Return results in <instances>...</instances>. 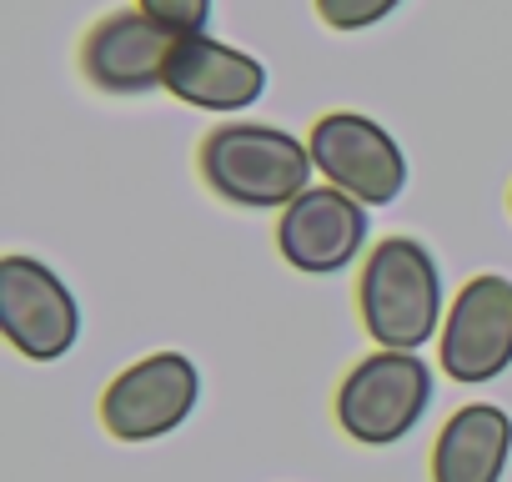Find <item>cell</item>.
<instances>
[{"instance_id": "1", "label": "cell", "mask_w": 512, "mask_h": 482, "mask_svg": "<svg viewBox=\"0 0 512 482\" xmlns=\"http://www.w3.org/2000/svg\"><path fill=\"white\" fill-rule=\"evenodd\" d=\"M196 171L206 191L226 206L282 211L312 186V146L282 126L262 121H221L196 146Z\"/></svg>"}, {"instance_id": "2", "label": "cell", "mask_w": 512, "mask_h": 482, "mask_svg": "<svg viewBox=\"0 0 512 482\" xmlns=\"http://www.w3.org/2000/svg\"><path fill=\"white\" fill-rule=\"evenodd\" d=\"M357 312L377 347L417 352L442 337V267L427 241L402 231L372 241L357 277Z\"/></svg>"}, {"instance_id": "3", "label": "cell", "mask_w": 512, "mask_h": 482, "mask_svg": "<svg viewBox=\"0 0 512 482\" xmlns=\"http://www.w3.org/2000/svg\"><path fill=\"white\" fill-rule=\"evenodd\" d=\"M432 387L437 377L417 352L377 347L342 377L337 427L362 447H392L422 422V412L432 407Z\"/></svg>"}, {"instance_id": "4", "label": "cell", "mask_w": 512, "mask_h": 482, "mask_svg": "<svg viewBox=\"0 0 512 482\" xmlns=\"http://www.w3.org/2000/svg\"><path fill=\"white\" fill-rule=\"evenodd\" d=\"M307 146H312V161L327 186H342L347 196H357L367 206L402 201L412 171H407L402 141L382 121H372L362 111H327L312 121Z\"/></svg>"}, {"instance_id": "5", "label": "cell", "mask_w": 512, "mask_h": 482, "mask_svg": "<svg viewBox=\"0 0 512 482\" xmlns=\"http://www.w3.org/2000/svg\"><path fill=\"white\" fill-rule=\"evenodd\" d=\"M201 402V372L186 352H151L101 392V427L116 442H161Z\"/></svg>"}, {"instance_id": "6", "label": "cell", "mask_w": 512, "mask_h": 482, "mask_svg": "<svg viewBox=\"0 0 512 482\" xmlns=\"http://www.w3.org/2000/svg\"><path fill=\"white\" fill-rule=\"evenodd\" d=\"M372 241V206L342 186H307L277 221V252L302 277H337L362 262Z\"/></svg>"}, {"instance_id": "7", "label": "cell", "mask_w": 512, "mask_h": 482, "mask_svg": "<svg viewBox=\"0 0 512 482\" xmlns=\"http://www.w3.org/2000/svg\"><path fill=\"white\" fill-rule=\"evenodd\" d=\"M0 332L26 362H61L81 342V302L36 257H0Z\"/></svg>"}, {"instance_id": "8", "label": "cell", "mask_w": 512, "mask_h": 482, "mask_svg": "<svg viewBox=\"0 0 512 482\" xmlns=\"http://www.w3.org/2000/svg\"><path fill=\"white\" fill-rule=\"evenodd\" d=\"M512 367V277L477 272L457 287L442 322V372L462 387H482Z\"/></svg>"}, {"instance_id": "9", "label": "cell", "mask_w": 512, "mask_h": 482, "mask_svg": "<svg viewBox=\"0 0 512 482\" xmlns=\"http://www.w3.org/2000/svg\"><path fill=\"white\" fill-rule=\"evenodd\" d=\"M176 41H181L176 31H166L141 6H131V11L101 16L81 36L76 61H81V76L101 96H146V91L166 86V61H171Z\"/></svg>"}, {"instance_id": "10", "label": "cell", "mask_w": 512, "mask_h": 482, "mask_svg": "<svg viewBox=\"0 0 512 482\" xmlns=\"http://www.w3.org/2000/svg\"><path fill=\"white\" fill-rule=\"evenodd\" d=\"M166 96L181 106L211 111V116H241L267 96V66L251 51H236L226 41H211L206 31L181 36L166 61Z\"/></svg>"}, {"instance_id": "11", "label": "cell", "mask_w": 512, "mask_h": 482, "mask_svg": "<svg viewBox=\"0 0 512 482\" xmlns=\"http://www.w3.org/2000/svg\"><path fill=\"white\" fill-rule=\"evenodd\" d=\"M512 457V417L492 402L457 407L432 442V482H502Z\"/></svg>"}, {"instance_id": "12", "label": "cell", "mask_w": 512, "mask_h": 482, "mask_svg": "<svg viewBox=\"0 0 512 482\" xmlns=\"http://www.w3.org/2000/svg\"><path fill=\"white\" fill-rule=\"evenodd\" d=\"M312 6H317L322 26L352 36V31H372V26H382L387 16H397L402 0H312Z\"/></svg>"}, {"instance_id": "13", "label": "cell", "mask_w": 512, "mask_h": 482, "mask_svg": "<svg viewBox=\"0 0 512 482\" xmlns=\"http://www.w3.org/2000/svg\"><path fill=\"white\" fill-rule=\"evenodd\" d=\"M136 6L176 36H196L211 21V0H136Z\"/></svg>"}, {"instance_id": "14", "label": "cell", "mask_w": 512, "mask_h": 482, "mask_svg": "<svg viewBox=\"0 0 512 482\" xmlns=\"http://www.w3.org/2000/svg\"><path fill=\"white\" fill-rule=\"evenodd\" d=\"M507 211H512V191H507Z\"/></svg>"}]
</instances>
